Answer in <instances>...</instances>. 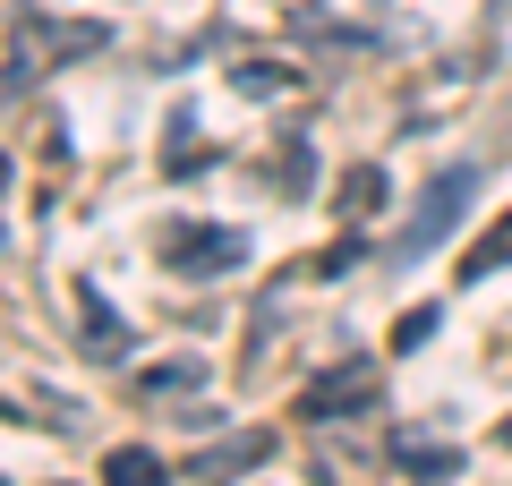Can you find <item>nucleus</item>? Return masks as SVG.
Instances as JSON below:
<instances>
[{
	"label": "nucleus",
	"instance_id": "obj_1",
	"mask_svg": "<svg viewBox=\"0 0 512 486\" xmlns=\"http://www.w3.org/2000/svg\"><path fill=\"white\" fill-rule=\"evenodd\" d=\"M111 43V26L94 18H43V9H18V35H9V94H26L35 77L69 69V60H94Z\"/></svg>",
	"mask_w": 512,
	"mask_h": 486
},
{
	"label": "nucleus",
	"instance_id": "obj_2",
	"mask_svg": "<svg viewBox=\"0 0 512 486\" xmlns=\"http://www.w3.org/2000/svg\"><path fill=\"white\" fill-rule=\"evenodd\" d=\"M470 197H478V171L470 162H453V171H436V180L419 188V214L402 222V239H393V256H427V248H444V231H453L461 214H470Z\"/></svg>",
	"mask_w": 512,
	"mask_h": 486
},
{
	"label": "nucleus",
	"instance_id": "obj_3",
	"mask_svg": "<svg viewBox=\"0 0 512 486\" xmlns=\"http://www.w3.org/2000/svg\"><path fill=\"white\" fill-rule=\"evenodd\" d=\"M359 410H376V367L367 359H350V367H333V376H316L308 393H299V418H359Z\"/></svg>",
	"mask_w": 512,
	"mask_h": 486
},
{
	"label": "nucleus",
	"instance_id": "obj_4",
	"mask_svg": "<svg viewBox=\"0 0 512 486\" xmlns=\"http://www.w3.org/2000/svg\"><path fill=\"white\" fill-rule=\"evenodd\" d=\"M163 256H171V273H231V265H248V231H197V222H188V231H171L163 239Z\"/></svg>",
	"mask_w": 512,
	"mask_h": 486
},
{
	"label": "nucleus",
	"instance_id": "obj_5",
	"mask_svg": "<svg viewBox=\"0 0 512 486\" xmlns=\"http://www.w3.org/2000/svg\"><path fill=\"white\" fill-rule=\"evenodd\" d=\"M69 299H77V333H86V342H77V350L111 367V359H120V350H128V324L111 316V299H103V290H94V282H69Z\"/></svg>",
	"mask_w": 512,
	"mask_h": 486
},
{
	"label": "nucleus",
	"instance_id": "obj_6",
	"mask_svg": "<svg viewBox=\"0 0 512 486\" xmlns=\"http://www.w3.org/2000/svg\"><path fill=\"white\" fill-rule=\"evenodd\" d=\"M265 452H274V435H265V427H248V435H222V444H205L197 461H188V478L222 486V478H239V469H256Z\"/></svg>",
	"mask_w": 512,
	"mask_h": 486
},
{
	"label": "nucleus",
	"instance_id": "obj_7",
	"mask_svg": "<svg viewBox=\"0 0 512 486\" xmlns=\"http://www.w3.org/2000/svg\"><path fill=\"white\" fill-rule=\"evenodd\" d=\"M265 180H274L282 197H308V188H316V145L308 137H282V154L265 162Z\"/></svg>",
	"mask_w": 512,
	"mask_h": 486
},
{
	"label": "nucleus",
	"instance_id": "obj_8",
	"mask_svg": "<svg viewBox=\"0 0 512 486\" xmlns=\"http://www.w3.org/2000/svg\"><path fill=\"white\" fill-rule=\"evenodd\" d=\"M393 461H402L410 478H461V452H453V444H419V435H402Z\"/></svg>",
	"mask_w": 512,
	"mask_h": 486
},
{
	"label": "nucleus",
	"instance_id": "obj_9",
	"mask_svg": "<svg viewBox=\"0 0 512 486\" xmlns=\"http://www.w3.org/2000/svg\"><path fill=\"white\" fill-rule=\"evenodd\" d=\"M103 486H171V478H163V461H154L146 444H120L103 461Z\"/></svg>",
	"mask_w": 512,
	"mask_h": 486
},
{
	"label": "nucleus",
	"instance_id": "obj_10",
	"mask_svg": "<svg viewBox=\"0 0 512 486\" xmlns=\"http://www.w3.org/2000/svg\"><path fill=\"white\" fill-rule=\"evenodd\" d=\"M376 205H384V171H376V162H359V171H342V214H350V222H367Z\"/></svg>",
	"mask_w": 512,
	"mask_h": 486
},
{
	"label": "nucleus",
	"instance_id": "obj_11",
	"mask_svg": "<svg viewBox=\"0 0 512 486\" xmlns=\"http://www.w3.org/2000/svg\"><path fill=\"white\" fill-rule=\"evenodd\" d=\"M163 171H197V111H171V145H163Z\"/></svg>",
	"mask_w": 512,
	"mask_h": 486
},
{
	"label": "nucleus",
	"instance_id": "obj_12",
	"mask_svg": "<svg viewBox=\"0 0 512 486\" xmlns=\"http://www.w3.org/2000/svg\"><path fill=\"white\" fill-rule=\"evenodd\" d=\"M495 265H512V222H495V231H487V239L470 248V265H461V273L478 282V273H495Z\"/></svg>",
	"mask_w": 512,
	"mask_h": 486
},
{
	"label": "nucleus",
	"instance_id": "obj_13",
	"mask_svg": "<svg viewBox=\"0 0 512 486\" xmlns=\"http://www.w3.org/2000/svg\"><path fill=\"white\" fill-rule=\"evenodd\" d=\"M197 376H205V367H197V359H180V367H154V376L137 384V393H146V401H171V393H188Z\"/></svg>",
	"mask_w": 512,
	"mask_h": 486
},
{
	"label": "nucleus",
	"instance_id": "obj_14",
	"mask_svg": "<svg viewBox=\"0 0 512 486\" xmlns=\"http://www.w3.org/2000/svg\"><path fill=\"white\" fill-rule=\"evenodd\" d=\"M231 86H239V94H282V86H291V69H265V60H239V69H231Z\"/></svg>",
	"mask_w": 512,
	"mask_h": 486
},
{
	"label": "nucleus",
	"instance_id": "obj_15",
	"mask_svg": "<svg viewBox=\"0 0 512 486\" xmlns=\"http://www.w3.org/2000/svg\"><path fill=\"white\" fill-rule=\"evenodd\" d=\"M427 333H436V307H402V324H393V350H419Z\"/></svg>",
	"mask_w": 512,
	"mask_h": 486
},
{
	"label": "nucleus",
	"instance_id": "obj_16",
	"mask_svg": "<svg viewBox=\"0 0 512 486\" xmlns=\"http://www.w3.org/2000/svg\"><path fill=\"white\" fill-rule=\"evenodd\" d=\"M0 188H9V154H0Z\"/></svg>",
	"mask_w": 512,
	"mask_h": 486
},
{
	"label": "nucleus",
	"instance_id": "obj_17",
	"mask_svg": "<svg viewBox=\"0 0 512 486\" xmlns=\"http://www.w3.org/2000/svg\"><path fill=\"white\" fill-rule=\"evenodd\" d=\"M504 452H512V418H504Z\"/></svg>",
	"mask_w": 512,
	"mask_h": 486
}]
</instances>
